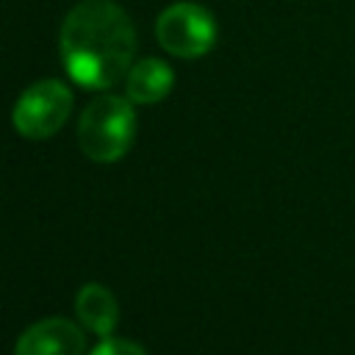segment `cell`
<instances>
[{
  "label": "cell",
  "instance_id": "6da1fadb",
  "mask_svg": "<svg viewBox=\"0 0 355 355\" xmlns=\"http://www.w3.org/2000/svg\"><path fill=\"white\" fill-rule=\"evenodd\" d=\"M58 53L67 75L83 89L122 80L136 53V28L114 0H80L61 22Z\"/></svg>",
  "mask_w": 355,
  "mask_h": 355
},
{
  "label": "cell",
  "instance_id": "7a4b0ae2",
  "mask_svg": "<svg viewBox=\"0 0 355 355\" xmlns=\"http://www.w3.org/2000/svg\"><path fill=\"white\" fill-rule=\"evenodd\" d=\"M136 136V114L128 97L103 94L92 100L78 122V144L97 164L119 161Z\"/></svg>",
  "mask_w": 355,
  "mask_h": 355
},
{
  "label": "cell",
  "instance_id": "3957f363",
  "mask_svg": "<svg viewBox=\"0 0 355 355\" xmlns=\"http://www.w3.org/2000/svg\"><path fill=\"white\" fill-rule=\"evenodd\" d=\"M158 44L178 58H200L216 42V22L197 3H172L155 19Z\"/></svg>",
  "mask_w": 355,
  "mask_h": 355
},
{
  "label": "cell",
  "instance_id": "277c9868",
  "mask_svg": "<svg viewBox=\"0 0 355 355\" xmlns=\"http://www.w3.org/2000/svg\"><path fill=\"white\" fill-rule=\"evenodd\" d=\"M69 111H72V92L67 89V83L47 78L28 86L19 94L11 111V122L17 133L25 139H47L61 130Z\"/></svg>",
  "mask_w": 355,
  "mask_h": 355
},
{
  "label": "cell",
  "instance_id": "5b68a950",
  "mask_svg": "<svg viewBox=\"0 0 355 355\" xmlns=\"http://www.w3.org/2000/svg\"><path fill=\"white\" fill-rule=\"evenodd\" d=\"M83 352H86L83 330L64 316H50L31 324L14 344V355H83Z\"/></svg>",
  "mask_w": 355,
  "mask_h": 355
},
{
  "label": "cell",
  "instance_id": "8992f818",
  "mask_svg": "<svg viewBox=\"0 0 355 355\" xmlns=\"http://www.w3.org/2000/svg\"><path fill=\"white\" fill-rule=\"evenodd\" d=\"M175 83V72L161 58H141L125 75V97L139 105L161 103Z\"/></svg>",
  "mask_w": 355,
  "mask_h": 355
},
{
  "label": "cell",
  "instance_id": "52a82bcc",
  "mask_svg": "<svg viewBox=\"0 0 355 355\" xmlns=\"http://www.w3.org/2000/svg\"><path fill=\"white\" fill-rule=\"evenodd\" d=\"M75 313L80 319V324L92 333H97L100 338H108L119 322V305L116 297L103 286V283H86L80 286L78 297H75Z\"/></svg>",
  "mask_w": 355,
  "mask_h": 355
},
{
  "label": "cell",
  "instance_id": "ba28073f",
  "mask_svg": "<svg viewBox=\"0 0 355 355\" xmlns=\"http://www.w3.org/2000/svg\"><path fill=\"white\" fill-rule=\"evenodd\" d=\"M92 355H147L139 344H133V341H125V338H103L94 349H92Z\"/></svg>",
  "mask_w": 355,
  "mask_h": 355
}]
</instances>
